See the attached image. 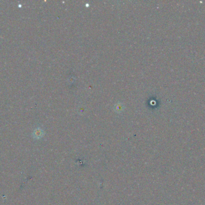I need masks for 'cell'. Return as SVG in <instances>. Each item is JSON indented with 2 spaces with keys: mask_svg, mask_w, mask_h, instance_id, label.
<instances>
[{
  "mask_svg": "<svg viewBox=\"0 0 205 205\" xmlns=\"http://www.w3.org/2000/svg\"><path fill=\"white\" fill-rule=\"evenodd\" d=\"M42 134H43V132L41 129H37L34 132V136L36 138H40L42 136Z\"/></svg>",
  "mask_w": 205,
  "mask_h": 205,
  "instance_id": "1",
  "label": "cell"
}]
</instances>
